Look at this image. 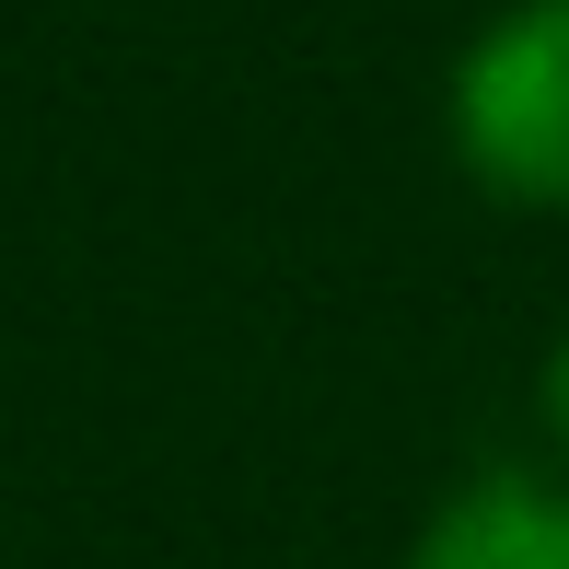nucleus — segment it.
Masks as SVG:
<instances>
[{
    "mask_svg": "<svg viewBox=\"0 0 569 569\" xmlns=\"http://www.w3.org/2000/svg\"><path fill=\"white\" fill-rule=\"evenodd\" d=\"M453 163L511 210H569V0H523L453 59Z\"/></svg>",
    "mask_w": 569,
    "mask_h": 569,
    "instance_id": "obj_1",
    "label": "nucleus"
},
{
    "mask_svg": "<svg viewBox=\"0 0 569 569\" xmlns=\"http://www.w3.org/2000/svg\"><path fill=\"white\" fill-rule=\"evenodd\" d=\"M407 569H569V488L523 477V465H488L419 523Z\"/></svg>",
    "mask_w": 569,
    "mask_h": 569,
    "instance_id": "obj_2",
    "label": "nucleus"
},
{
    "mask_svg": "<svg viewBox=\"0 0 569 569\" xmlns=\"http://www.w3.org/2000/svg\"><path fill=\"white\" fill-rule=\"evenodd\" d=\"M535 407H547V442L569 453V338H558V360H547V383H535Z\"/></svg>",
    "mask_w": 569,
    "mask_h": 569,
    "instance_id": "obj_3",
    "label": "nucleus"
}]
</instances>
